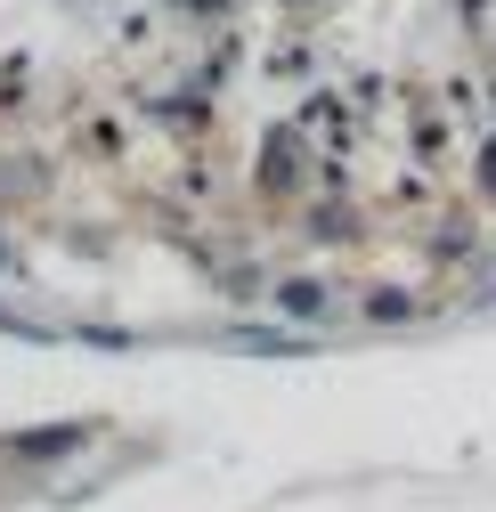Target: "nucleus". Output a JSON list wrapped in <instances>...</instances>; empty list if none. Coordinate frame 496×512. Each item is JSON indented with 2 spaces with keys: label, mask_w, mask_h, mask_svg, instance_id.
Returning <instances> with one entry per match:
<instances>
[{
  "label": "nucleus",
  "mask_w": 496,
  "mask_h": 512,
  "mask_svg": "<svg viewBox=\"0 0 496 512\" xmlns=\"http://www.w3.org/2000/svg\"><path fill=\"white\" fill-rule=\"evenodd\" d=\"M0 334H17V342H49V334L33 326V317H17V309H0Z\"/></svg>",
  "instance_id": "2"
},
{
  "label": "nucleus",
  "mask_w": 496,
  "mask_h": 512,
  "mask_svg": "<svg viewBox=\"0 0 496 512\" xmlns=\"http://www.w3.org/2000/svg\"><path fill=\"white\" fill-rule=\"evenodd\" d=\"M9 261H17V252H9V244H0V269H9Z\"/></svg>",
  "instance_id": "4"
},
{
  "label": "nucleus",
  "mask_w": 496,
  "mask_h": 512,
  "mask_svg": "<svg viewBox=\"0 0 496 512\" xmlns=\"http://www.w3.org/2000/svg\"><path fill=\"white\" fill-rule=\"evenodd\" d=\"M66 447H82V431H74V423H66V431H33V439H17V456H33V464H41V456H66Z\"/></svg>",
  "instance_id": "1"
},
{
  "label": "nucleus",
  "mask_w": 496,
  "mask_h": 512,
  "mask_svg": "<svg viewBox=\"0 0 496 512\" xmlns=\"http://www.w3.org/2000/svg\"><path fill=\"white\" fill-rule=\"evenodd\" d=\"M82 342L90 350H131V334H114V326H82Z\"/></svg>",
  "instance_id": "3"
}]
</instances>
